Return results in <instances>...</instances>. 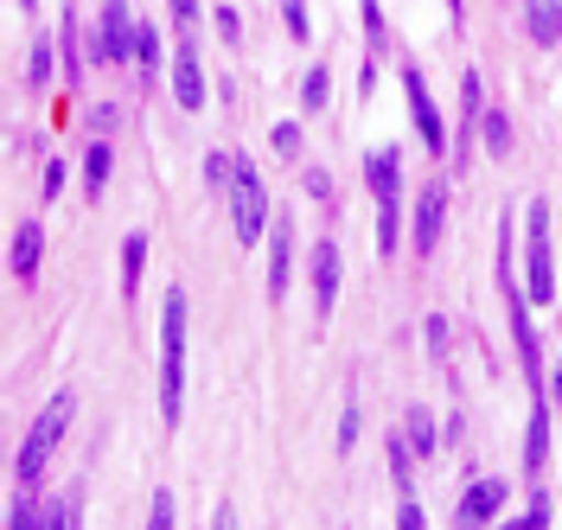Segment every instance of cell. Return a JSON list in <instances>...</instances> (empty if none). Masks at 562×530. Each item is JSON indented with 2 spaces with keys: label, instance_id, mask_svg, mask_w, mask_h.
<instances>
[{
  "label": "cell",
  "instance_id": "1",
  "mask_svg": "<svg viewBox=\"0 0 562 530\" xmlns=\"http://www.w3.org/2000/svg\"><path fill=\"white\" fill-rule=\"evenodd\" d=\"M70 416H77V390H58V396L38 409V422L26 428V441H20V454H13V486H20V493H38V480H45V460L58 454V441H65Z\"/></svg>",
  "mask_w": 562,
  "mask_h": 530
},
{
  "label": "cell",
  "instance_id": "2",
  "mask_svg": "<svg viewBox=\"0 0 562 530\" xmlns=\"http://www.w3.org/2000/svg\"><path fill=\"white\" fill-rule=\"evenodd\" d=\"M186 409V294L167 287L160 301V416L179 422Z\"/></svg>",
  "mask_w": 562,
  "mask_h": 530
},
{
  "label": "cell",
  "instance_id": "3",
  "mask_svg": "<svg viewBox=\"0 0 562 530\" xmlns=\"http://www.w3.org/2000/svg\"><path fill=\"white\" fill-rule=\"evenodd\" d=\"M231 224H237V244H262L269 237V185H262V173L249 167V154H237V173H231Z\"/></svg>",
  "mask_w": 562,
  "mask_h": 530
},
{
  "label": "cell",
  "instance_id": "4",
  "mask_svg": "<svg viewBox=\"0 0 562 530\" xmlns=\"http://www.w3.org/2000/svg\"><path fill=\"white\" fill-rule=\"evenodd\" d=\"M525 262H530V275H525L530 307H550L557 301V256H550V205L543 199H530V212H525Z\"/></svg>",
  "mask_w": 562,
  "mask_h": 530
},
{
  "label": "cell",
  "instance_id": "5",
  "mask_svg": "<svg viewBox=\"0 0 562 530\" xmlns=\"http://www.w3.org/2000/svg\"><path fill=\"white\" fill-rule=\"evenodd\" d=\"M90 58H97V65H135V13H128V0H103Z\"/></svg>",
  "mask_w": 562,
  "mask_h": 530
},
{
  "label": "cell",
  "instance_id": "6",
  "mask_svg": "<svg viewBox=\"0 0 562 530\" xmlns=\"http://www.w3.org/2000/svg\"><path fill=\"white\" fill-rule=\"evenodd\" d=\"M448 199H454V185L448 179H428L416 199V230H409V249L416 256H435L441 249V230H448Z\"/></svg>",
  "mask_w": 562,
  "mask_h": 530
},
{
  "label": "cell",
  "instance_id": "7",
  "mask_svg": "<svg viewBox=\"0 0 562 530\" xmlns=\"http://www.w3.org/2000/svg\"><path fill=\"white\" fill-rule=\"evenodd\" d=\"M339 282H346V262H339V244L319 237L314 256H307V287H314V319H333L339 307Z\"/></svg>",
  "mask_w": 562,
  "mask_h": 530
},
{
  "label": "cell",
  "instance_id": "8",
  "mask_svg": "<svg viewBox=\"0 0 562 530\" xmlns=\"http://www.w3.org/2000/svg\"><path fill=\"white\" fill-rule=\"evenodd\" d=\"M403 97H409V122H416L422 147L441 154V147H448V122H441V109H435V97H428V83H422L416 65H403Z\"/></svg>",
  "mask_w": 562,
  "mask_h": 530
},
{
  "label": "cell",
  "instance_id": "9",
  "mask_svg": "<svg viewBox=\"0 0 562 530\" xmlns=\"http://www.w3.org/2000/svg\"><path fill=\"white\" fill-rule=\"evenodd\" d=\"M294 230H301V224H294V217H276V224H269V301H288V282H294Z\"/></svg>",
  "mask_w": 562,
  "mask_h": 530
},
{
  "label": "cell",
  "instance_id": "10",
  "mask_svg": "<svg viewBox=\"0 0 562 530\" xmlns=\"http://www.w3.org/2000/svg\"><path fill=\"white\" fill-rule=\"evenodd\" d=\"M173 97L179 109L205 103V71H199V38L192 33H179V52H173Z\"/></svg>",
  "mask_w": 562,
  "mask_h": 530
},
{
  "label": "cell",
  "instance_id": "11",
  "mask_svg": "<svg viewBox=\"0 0 562 530\" xmlns=\"http://www.w3.org/2000/svg\"><path fill=\"white\" fill-rule=\"evenodd\" d=\"M550 466V390H530V428H525V473L537 480Z\"/></svg>",
  "mask_w": 562,
  "mask_h": 530
},
{
  "label": "cell",
  "instance_id": "12",
  "mask_svg": "<svg viewBox=\"0 0 562 530\" xmlns=\"http://www.w3.org/2000/svg\"><path fill=\"white\" fill-rule=\"evenodd\" d=\"M505 493H512V486H505V480H473V486H467V493H460L454 518H460V525H492V518H498V511H505Z\"/></svg>",
  "mask_w": 562,
  "mask_h": 530
},
{
  "label": "cell",
  "instance_id": "13",
  "mask_svg": "<svg viewBox=\"0 0 562 530\" xmlns=\"http://www.w3.org/2000/svg\"><path fill=\"white\" fill-rule=\"evenodd\" d=\"M38 256H45V230H38V224H20V230H13V256H7V269H13L20 282H33Z\"/></svg>",
  "mask_w": 562,
  "mask_h": 530
},
{
  "label": "cell",
  "instance_id": "14",
  "mask_svg": "<svg viewBox=\"0 0 562 530\" xmlns=\"http://www.w3.org/2000/svg\"><path fill=\"white\" fill-rule=\"evenodd\" d=\"M364 179H371V199H403V160L378 147L371 160H364Z\"/></svg>",
  "mask_w": 562,
  "mask_h": 530
},
{
  "label": "cell",
  "instance_id": "15",
  "mask_svg": "<svg viewBox=\"0 0 562 530\" xmlns=\"http://www.w3.org/2000/svg\"><path fill=\"white\" fill-rule=\"evenodd\" d=\"M525 13L537 45H562V0H525Z\"/></svg>",
  "mask_w": 562,
  "mask_h": 530
},
{
  "label": "cell",
  "instance_id": "16",
  "mask_svg": "<svg viewBox=\"0 0 562 530\" xmlns=\"http://www.w3.org/2000/svg\"><path fill=\"white\" fill-rule=\"evenodd\" d=\"M403 435H409V448H416V454H435V448L448 441V428H435L428 409H403Z\"/></svg>",
  "mask_w": 562,
  "mask_h": 530
},
{
  "label": "cell",
  "instance_id": "17",
  "mask_svg": "<svg viewBox=\"0 0 562 530\" xmlns=\"http://www.w3.org/2000/svg\"><path fill=\"white\" fill-rule=\"evenodd\" d=\"M403 249V199H378V256Z\"/></svg>",
  "mask_w": 562,
  "mask_h": 530
},
{
  "label": "cell",
  "instance_id": "18",
  "mask_svg": "<svg viewBox=\"0 0 562 530\" xmlns=\"http://www.w3.org/2000/svg\"><path fill=\"white\" fill-rule=\"evenodd\" d=\"M140 269H147V237H128V244H122V294H128V301H135L140 294Z\"/></svg>",
  "mask_w": 562,
  "mask_h": 530
},
{
  "label": "cell",
  "instance_id": "19",
  "mask_svg": "<svg viewBox=\"0 0 562 530\" xmlns=\"http://www.w3.org/2000/svg\"><path fill=\"white\" fill-rule=\"evenodd\" d=\"M109 167H115V154H109V142H90V154H83V192L97 199L109 185Z\"/></svg>",
  "mask_w": 562,
  "mask_h": 530
},
{
  "label": "cell",
  "instance_id": "20",
  "mask_svg": "<svg viewBox=\"0 0 562 530\" xmlns=\"http://www.w3.org/2000/svg\"><path fill=\"white\" fill-rule=\"evenodd\" d=\"M135 65H140V77H160V33L147 20H135Z\"/></svg>",
  "mask_w": 562,
  "mask_h": 530
},
{
  "label": "cell",
  "instance_id": "21",
  "mask_svg": "<svg viewBox=\"0 0 562 530\" xmlns=\"http://www.w3.org/2000/svg\"><path fill=\"white\" fill-rule=\"evenodd\" d=\"M231 173H237V154H205V192L211 199H231Z\"/></svg>",
  "mask_w": 562,
  "mask_h": 530
},
{
  "label": "cell",
  "instance_id": "22",
  "mask_svg": "<svg viewBox=\"0 0 562 530\" xmlns=\"http://www.w3.org/2000/svg\"><path fill=\"white\" fill-rule=\"evenodd\" d=\"M58 58H65V52H58V45H45V38H38V45H33V65H26V83H33V90H45V83H52V77H58Z\"/></svg>",
  "mask_w": 562,
  "mask_h": 530
},
{
  "label": "cell",
  "instance_id": "23",
  "mask_svg": "<svg viewBox=\"0 0 562 530\" xmlns=\"http://www.w3.org/2000/svg\"><path fill=\"white\" fill-rule=\"evenodd\" d=\"M480 142H486L492 154L512 147V122H505V109H486V115H480Z\"/></svg>",
  "mask_w": 562,
  "mask_h": 530
},
{
  "label": "cell",
  "instance_id": "24",
  "mask_svg": "<svg viewBox=\"0 0 562 530\" xmlns=\"http://www.w3.org/2000/svg\"><path fill=\"white\" fill-rule=\"evenodd\" d=\"M58 52H65V71L83 77V52H77V13H65V26H58Z\"/></svg>",
  "mask_w": 562,
  "mask_h": 530
},
{
  "label": "cell",
  "instance_id": "25",
  "mask_svg": "<svg viewBox=\"0 0 562 530\" xmlns=\"http://www.w3.org/2000/svg\"><path fill=\"white\" fill-rule=\"evenodd\" d=\"M326 77H333V71H319V65L301 77V109H326V97H333V83H326Z\"/></svg>",
  "mask_w": 562,
  "mask_h": 530
},
{
  "label": "cell",
  "instance_id": "26",
  "mask_svg": "<svg viewBox=\"0 0 562 530\" xmlns=\"http://www.w3.org/2000/svg\"><path fill=\"white\" fill-rule=\"evenodd\" d=\"M281 26H288V38H307V33H314V20H307V0H281Z\"/></svg>",
  "mask_w": 562,
  "mask_h": 530
},
{
  "label": "cell",
  "instance_id": "27",
  "mask_svg": "<svg viewBox=\"0 0 562 530\" xmlns=\"http://www.w3.org/2000/svg\"><path fill=\"white\" fill-rule=\"evenodd\" d=\"M358 428H364V416H358V396H346V416H339V454H351V448H358Z\"/></svg>",
  "mask_w": 562,
  "mask_h": 530
},
{
  "label": "cell",
  "instance_id": "28",
  "mask_svg": "<svg viewBox=\"0 0 562 530\" xmlns=\"http://www.w3.org/2000/svg\"><path fill=\"white\" fill-rule=\"evenodd\" d=\"M364 38H371V52L390 45V26H384V7H378V0H364Z\"/></svg>",
  "mask_w": 562,
  "mask_h": 530
},
{
  "label": "cell",
  "instance_id": "29",
  "mask_svg": "<svg viewBox=\"0 0 562 530\" xmlns=\"http://www.w3.org/2000/svg\"><path fill=\"white\" fill-rule=\"evenodd\" d=\"M211 26L231 38V45H244V13H237V7H217V13H211Z\"/></svg>",
  "mask_w": 562,
  "mask_h": 530
},
{
  "label": "cell",
  "instance_id": "30",
  "mask_svg": "<svg viewBox=\"0 0 562 530\" xmlns=\"http://www.w3.org/2000/svg\"><path fill=\"white\" fill-rule=\"evenodd\" d=\"M276 154H281V160H294V154H301V122H276Z\"/></svg>",
  "mask_w": 562,
  "mask_h": 530
},
{
  "label": "cell",
  "instance_id": "31",
  "mask_svg": "<svg viewBox=\"0 0 562 530\" xmlns=\"http://www.w3.org/2000/svg\"><path fill=\"white\" fill-rule=\"evenodd\" d=\"M422 332H428V352H435V358H448V319H428Z\"/></svg>",
  "mask_w": 562,
  "mask_h": 530
},
{
  "label": "cell",
  "instance_id": "32",
  "mask_svg": "<svg viewBox=\"0 0 562 530\" xmlns=\"http://www.w3.org/2000/svg\"><path fill=\"white\" fill-rule=\"evenodd\" d=\"M167 7H173L179 33H192V26H199V0H167Z\"/></svg>",
  "mask_w": 562,
  "mask_h": 530
},
{
  "label": "cell",
  "instance_id": "33",
  "mask_svg": "<svg viewBox=\"0 0 562 530\" xmlns=\"http://www.w3.org/2000/svg\"><path fill=\"white\" fill-rule=\"evenodd\" d=\"M147 518H154L160 530L173 525V493H154V505H147Z\"/></svg>",
  "mask_w": 562,
  "mask_h": 530
},
{
  "label": "cell",
  "instance_id": "34",
  "mask_svg": "<svg viewBox=\"0 0 562 530\" xmlns=\"http://www.w3.org/2000/svg\"><path fill=\"white\" fill-rule=\"evenodd\" d=\"M65 167H58V160H45V179H38V185H45V199H58V192H65Z\"/></svg>",
  "mask_w": 562,
  "mask_h": 530
},
{
  "label": "cell",
  "instance_id": "35",
  "mask_svg": "<svg viewBox=\"0 0 562 530\" xmlns=\"http://www.w3.org/2000/svg\"><path fill=\"white\" fill-rule=\"evenodd\" d=\"M525 525H550V498H543V493H530V505H525Z\"/></svg>",
  "mask_w": 562,
  "mask_h": 530
},
{
  "label": "cell",
  "instance_id": "36",
  "mask_svg": "<svg viewBox=\"0 0 562 530\" xmlns=\"http://www.w3.org/2000/svg\"><path fill=\"white\" fill-rule=\"evenodd\" d=\"M396 525H409V530L422 525V505H416V498H409V493H403V505H396Z\"/></svg>",
  "mask_w": 562,
  "mask_h": 530
},
{
  "label": "cell",
  "instance_id": "37",
  "mask_svg": "<svg viewBox=\"0 0 562 530\" xmlns=\"http://www.w3.org/2000/svg\"><path fill=\"white\" fill-rule=\"evenodd\" d=\"M307 192H314V199H333V179H326V173L314 167V173H307Z\"/></svg>",
  "mask_w": 562,
  "mask_h": 530
},
{
  "label": "cell",
  "instance_id": "38",
  "mask_svg": "<svg viewBox=\"0 0 562 530\" xmlns=\"http://www.w3.org/2000/svg\"><path fill=\"white\" fill-rule=\"evenodd\" d=\"M550 396H557V416H562V364H557V377H550Z\"/></svg>",
  "mask_w": 562,
  "mask_h": 530
},
{
  "label": "cell",
  "instance_id": "39",
  "mask_svg": "<svg viewBox=\"0 0 562 530\" xmlns=\"http://www.w3.org/2000/svg\"><path fill=\"white\" fill-rule=\"evenodd\" d=\"M20 7H38V0H20Z\"/></svg>",
  "mask_w": 562,
  "mask_h": 530
}]
</instances>
